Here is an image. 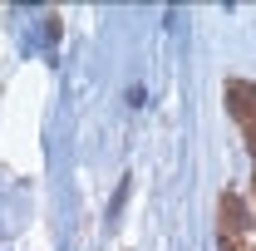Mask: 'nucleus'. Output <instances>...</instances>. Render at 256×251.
Here are the masks:
<instances>
[{
  "label": "nucleus",
  "instance_id": "nucleus-3",
  "mask_svg": "<svg viewBox=\"0 0 256 251\" xmlns=\"http://www.w3.org/2000/svg\"><path fill=\"white\" fill-rule=\"evenodd\" d=\"M252 192H256V182H252Z\"/></svg>",
  "mask_w": 256,
  "mask_h": 251
},
{
  "label": "nucleus",
  "instance_id": "nucleus-2",
  "mask_svg": "<svg viewBox=\"0 0 256 251\" xmlns=\"http://www.w3.org/2000/svg\"><path fill=\"white\" fill-rule=\"evenodd\" d=\"M242 236H252L246 217H242V197L226 192L222 197V251H242Z\"/></svg>",
  "mask_w": 256,
  "mask_h": 251
},
{
  "label": "nucleus",
  "instance_id": "nucleus-1",
  "mask_svg": "<svg viewBox=\"0 0 256 251\" xmlns=\"http://www.w3.org/2000/svg\"><path fill=\"white\" fill-rule=\"evenodd\" d=\"M226 108H232V118L242 124L246 148H252V158H256V84L252 79H232V84H226Z\"/></svg>",
  "mask_w": 256,
  "mask_h": 251
}]
</instances>
